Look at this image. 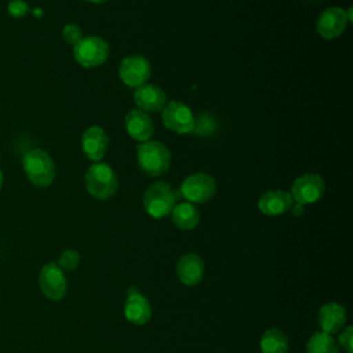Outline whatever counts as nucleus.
<instances>
[{"instance_id":"1","label":"nucleus","mask_w":353,"mask_h":353,"mask_svg":"<svg viewBox=\"0 0 353 353\" xmlns=\"http://www.w3.org/2000/svg\"><path fill=\"white\" fill-rule=\"evenodd\" d=\"M137 161L142 172L150 176H159L168 171L171 153L161 142L146 141L137 146Z\"/></svg>"},{"instance_id":"2","label":"nucleus","mask_w":353,"mask_h":353,"mask_svg":"<svg viewBox=\"0 0 353 353\" xmlns=\"http://www.w3.org/2000/svg\"><path fill=\"white\" fill-rule=\"evenodd\" d=\"M23 171L28 179L37 188H47L54 182L55 164L43 149H32L23 156Z\"/></svg>"},{"instance_id":"3","label":"nucleus","mask_w":353,"mask_h":353,"mask_svg":"<svg viewBox=\"0 0 353 353\" xmlns=\"http://www.w3.org/2000/svg\"><path fill=\"white\" fill-rule=\"evenodd\" d=\"M117 186L119 182L113 168L105 163L98 161L92 164L85 172L87 192L98 200H106L114 196Z\"/></svg>"},{"instance_id":"4","label":"nucleus","mask_w":353,"mask_h":353,"mask_svg":"<svg viewBox=\"0 0 353 353\" xmlns=\"http://www.w3.org/2000/svg\"><path fill=\"white\" fill-rule=\"evenodd\" d=\"M175 205V193L171 186L163 181L152 183L143 193V208L156 219L171 214Z\"/></svg>"},{"instance_id":"5","label":"nucleus","mask_w":353,"mask_h":353,"mask_svg":"<svg viewBox=\"0 0 353 353\" xmlns=\"http://www.w3.org/2000/svg\"><path fill=\"white\" fill-rule=\"evenodd\" d=\"M73 57L79 65L84 68H95L106 62L109 57V46L99 36H87L73 46Z\"/></svg>"},{"instance_id":"6","label":"nucleus","mask_w":353,"mask_h":353,"mask_svg":"<svg viewBox=\"0 0 353 353\" xmlns=\"http://www.w3.org/2000/svg\"><path fill=\"white\" fill-rule=\"evenodd\" d=\"M179 193L188 203H205L216 193V182L208 174H192L181 183Z\"/></svg>"},{"instance_id":"7","label":"nucleus","mask_w":353,"mask_h":353,"mask_svg":"<svg viewBox=\"0 0 353 353\" xmlns=\"http://www.w3.org/2000/svg\"><path fill=\"white\" fill-rule=\"evenodd\" d=\"M161 120L168 130L176 134L192 132L196 125L192 110L179 101H171L165 103V106L161 109Z\"/></svg>"},{"instance_id":"8","label":"nucleus","mask_w":353,"mask_h":353,"mask_svg":"<svg viewBox=\"0 0 353 353\" xmlns=\"http://www.w3.org/2000/svg\"><path fill=\"white\" fill-rule=\"evenodd\" d=\"M325 183L319 174H303L298 176L291 186V197L299 204H312L323 197Z\"/></svg>"},{"instance_id":"9","label":"nucleus","mask_w":353,"mask_h":353,"mask_svg":"<svg viewBox=\"0 0 353 353\" xmlns=\"http://www.w3.org/2000/svg\"><path fill=\"white\" fill-rule=\"evenodd\" d=\"M119 76L127 87L138 88L150 77V63L142 55L125 57L120 62Z\"/></svg>"},{"instance_id":"10","label":"nucleus","mask_w":353,"mask_h":353,"mask_svg":"<svg viewBox=\"0 0 353 353\" xmlns=\"http://www.w3.org/2000/svg\"><path fill=\"white\" fill-rule=\"evenodd\" d=\"M39 285L41 292L52 301H59L65 296L68 283L63 276V270L54 262L44 265L39 274Z\"/></svg>"},{"instance_id":"11","label":"nucleus","mask_w":353,"mask_h":353,"mask_svg":"<svg viewBox=\"0 0 353 353\" xmlns=\"http://www.w3.org/2000/svg\"><path fill=\"white\" fill-rule=\"evenodd\" d=\"M346 25V11L341 7H330L319 15L316 30L323 39L332 40L345 32Z\"/></svg>"},{"instance_id":"12","label":"nucleus","mask_w":353,"mask_h":353,"mask_svg":"<svg viewBox=\"0 0 353 353\" xmlns=\"http://www.w3.org/2000/svg\"><path fill=\"white\" fill-rule=\"evenodd\" d=\"M108 145H109L108 134L99 125L88 127L81 137V148L84 154L95 163L103 159Z\"/></svg>"},{"instance_id":"13","label":"nucleus","mask_w":353,"mask_h":353,"mask_svg":"<svg viewBox=\"0 0 353 353\" xmlns=\"http://www.w3.org/2000/svg\"><path fill=\"white\" fill-rule=\"evenodd\" d=\"M128 135L139 142H146L154 132V125L150 116L141 109H131L124 119Z\"/></svg>"},{"instance_id":"14","label":"nucleus","mask_w":353,"mask_h":353,"mask_svg":"<svg viewBox=\"0 0 353 353\" xmlns=\"http://www.w3.org/2000/svg\"><path fill=\"white\" fill-rule=\"evenodd\" d=\"M134 101L143 112H159L165 106L167 95L159 85L145 83L135 90Z\"/></svg>"},{"instance_id":"15","label":"nucleus","mask_w":353,"mask_h":353,"mask_svg":"<svg viewBox=\"0 0 353 353\" xmlns=\"http://www.w3.org/2000/svg\"><path fill=\"white\" fill-rule=\"evenodd\" d=\"M292 203L294 200L288 192L274 189V190L265 192L259 197L258 208L262 214L268 216H277L287 212L291 208Z\"/></svg>"},{"instance_id":"16","label":"nucleus","mask_w":353,"mask_h":353,"mask_svg":"<svg viewBox=\"0 0 353 353\" xmlns=\"http://www.w3.org/2000/svg\"><path fill=\"white\" fill-rule=\"evenodd\" d=\"M176 274L181 283H183L185 285L192 287L199 284L204 276L203 259L193 252L182 255L176 265Z\"/></svg>"},{"instance_id":"17","label":"nucleus","mask_w":353,"mask_h":353,"mask_svg":"<svg viewBox=\"0 0 353 353\" xmlns=\"http://www.w3.org/2000/svg\"><path fill=\"white\" fill-rule=\"evenodd\" d=\"M317 321L323 332L335 334L341 331L346 323V310L339 303H335V302L325 303L319 310Z\"/></svg>"},{"instance_id":"18","label":"nucleus","mask_w":353,"mask_h":353,"mask_svg":"<svg viewBox=\"0 0 353 353\" xmlns=\"http://www.w3.org/2000/svg\"><path fill=\"white\" fill-rule=\"evenodd\" d=\"M124 314L128 321L137 325L146 324L152 316V307L149 301L141 294H132L127 296L124 305Z\"/></svg>"},{"instance_id":"19","label":"nucleus","mask_w":353,"mask_h":353,"mask_svg":"<svg viewBox=\"0 0 353 353\" xmlns=\"http://www.w3.org/2000/svg\"><path fill=\"white\" fill-rule=\"evenodd\" d=\"M172 222L182 230L194 229L200 222V212L192 203H179L171 211Z\"/></svg>"},{"instance_id":"20","label":"nucleus","mask_w":353,"mask_h":353,"mask_svg":"<svg viewBox=\"0 0 353 353\" xmlns=\"http://www.w3.org/2000/svg\"><path fill=\"white\" fill-rule=\"evenodd\" d=\"M288 339L285 334L279 328L266 330L261 338L262 353H287Z\"/></svg>"},{"instance_id":"21","label":"nucleus","mask_w":353,"mask_h":353,"mask_svg":"<svg viewBox=\"0 0 353 353\" xmlns=\"http://www.w3.org/2000/svg\"><path fill=\"white\" fill-rule=\"evenodd\" d=\"M306 353H339V349L331 334L319 331L307 341Z\"/></svg>"},{"instance_id":"22","label":"nucleus","mask_w":353,"mask_h":353,"mask_svg":"<svg viewBox=\"0 0 353 353\" xmlns=\"http://www.w3.org/2000/svg\"><path fill=\"white\" fill-rule=\"evenodd\" d=\"M79 262H80V254L76 250H65L59 255L57 265L59 266L61 270L70 272V270H74L77 268Z\"/></svg>"},{"instance_id":"23","label":"nucleus","mask_w":353,"mask_h":353,"mask_svg":"<svg viewBox=\"0 0 353 353\" xmlns=\"http://www.w3.org/2000/svg\"><path fill=\"white\" fill-rule=\"evenodd\" d=\"M62 36H63L66 43L74 46L76 43H79L83 39V32H81L79 25H76V23H66L63 26V29H62Z\"/></svg>"},{"instance_id":"24","label":"nucleus","mask_w":353,"mask_h":353,"mask_svg":"<svg viewBox=\"0 0 353 353\" xmlns=\"http://www.w3.org/2000/svg\"><path fill=\"white\" fill-rule=\"evenodd\" d=\"M7 11L14 18H22L28 14L29 7L23 0H11L7 6Z\"/></svg>"},{"instance_id":"25","label":"nucleus","mask_w":353,"mask_h":353,"mask_svg":"<svg viewBox=\"0 0 353 353\" xmlns=\"http://www.w3.org/2000/svg\"><path fill=\"white\" fill-rule=\"evenodd\" d=\"M352 332H353V327H346L342 334H339V345L342 346V349L346 352V353H352V345H353V336H352Z\"/></svg>"},{"instance_id":"26","label":"nucleus","mask_w":353,"mask_h":353,"mask_svg":"<svg viewBox=\"0 0 353 353\" xmlns=\"http://www.w3.org/2000/svg\"><path fill=\"white\" fill-rule=\"evenodd\" d=\"M290 210L292 211V214H294L295 216H301V215L303 214V204L292 203V205H291V208H290Z\"/></svg>"},{"instance_id":"27","label":"nucleus","mask_w":353,"mask_h":353,"mask_svg":"<svg viewBox=\"0 0 353 353\" xmlns=\"http://www.w3.org/2000/svg\"><path fill=\"white\" fill-rule=\"evenodd\" d=\"M83 1H90V3H103V1H108V0H83Z\"/></svg>"},{"instance_id":"28","label":"nucleus","mask_w":353,"mask_h":353,"mask_svg":"<svg viewBox=\"0 0 353 353\" xmlns=\"http://www.w3.org/2000/svg\"><path fill=\"white\" fill-rule=\"evenodd\" d=\"M1 186H3V172L0 171V189H1Z\"/></svg>"}]
</instances>
